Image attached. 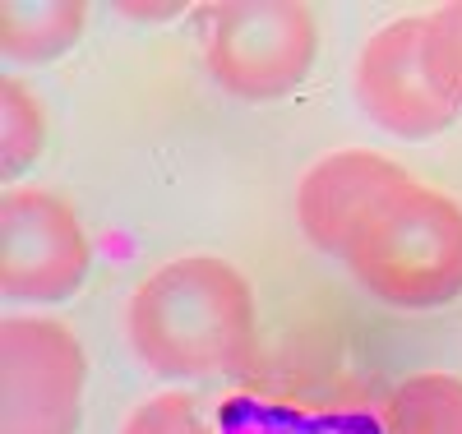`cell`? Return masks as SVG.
I'll return each mask as SVG.
<instances>
[{
	"mask_svg": "<svg viewBox=\"0 0 462 434\" xmlns=\"http://www.w3.org/2000/svg\"><path fill=\"white\" fill-rule=\"evenodd\" d=\"M319 23L310 5H217L204 32L213 84L241 102L291 97L315 69Z\"/></svg>",
	"mask_w": 462,
	"mask_h": 434,
	"instance_id": "277c9868",
	"label": "cell"
},
{
	"mask_svg": "<svg viewBox=\"0 0 462 434\" xmlns=\"http://www.w3.org/2000/svg\"><path fill=\"white\" fill-rule=\"evenodd\" d=\"M402 180H411V171L370 148H337V152L319 157L300 176V189H296V222L305 231V241L319 254L342 259L361 217Z\"/></svg>",
	"mask_w": 462,
	"mask_h": 434,
	"instance_id": "52a82bcc",
	"label": "cell"
},
{
	"mask_svg": "<svg viewBox=\"0 0 462 434\" xmlns=\"http://www.w3.org/2000/svg\"><path fill=\"white\" fill-rule=\"evenodd\" d=\"M88 5L79 0H10L0 5V56L10 65H51L79 47Z\"/></svg>",
	"mask_w": 462,
	"mask_h": 434,
	"instance_id": "ba28073f",
	"label": "cell"
},
{
	"mask_svg": "<svg viewBox=\"0 0 462 434\" xmlns=\"http://www.w3.org/2000/svg\"><path fill=\"white\" fill-rule=\"evenodd\" d=\"M121 434H213V429L204 425L189 392H158L125 416Z\"/></svg>",
	"mask_w": 462,
	"mask_h": 434,
	"instance_id": "7c38bea8",
	"label": "cell"
},
{
	"mask_svg": "<svg viewBox=\"0 0 462 434\" xmlns=\"http://www.w3.org/2000/svg\"><path fill=\"white\" fill-rule=\"evenodd\" d=\"M93 268L84 217L60 194L10 185L0 194V296L51 305L69 300Z\"/></svg>",
	"mask_w": 462,
	"mask_h": 434,
	"instance_id": "5b68a950",
	"label": "cell"
},
{
	"mask_svg": "<svg viewBox=\"0 0 462 434\" xmlns=\"http://www.w3.org/2000/svg\"><path fill=\"white\" fill-rule=\"evenodd\" d=\"M379 434H462V374L426 370L402 379L383 402Z\"/></svg>",
	"mask_w": 462,
	"mask_h": 434,
	"instance_id": "9c48e42d",
	"label": "cell"
},
{
	"mask_svg": "<svg viewBox=\"0 0 462 434\" xmlns=\"http://www.w3.org/2000/svg\"><path fill=\"white\" fill-rule=\"evenodd\" d=\"M88 356L69 324L0 319V434H79Z\"/></svg>",
	"mask_w": 462,
	"mask_h": 434,
	"instance_id": "3957f363",
	"label": "cell"
},
{
	"mask_svg": "<svg viewBox=\"0 0 462 434\" xmlns=\"http://www.w3.org/2000/svg\"><path fill=\"white\" fill-rule=\"evenodd\" d=\"M420 37H426V19L420 14L389 19L365 37V47L356 56V74H352L361 111L379 130L411 143H426L457 121V106L444 102L439 88L430 84Z\"/></svg>",
	"mask_w": 462,
	"mask_h": 434,
	"instance_id": "8992f818",
	"label": "cell"
},
{
	"mask_svg": "<svg viewBox=\"0 0 462 434\" xmlns=\"http://www.w3.org/2000/svg\"><path fill=\"white\" fill-rule=\"evenodd\" d=\"M125 337L139 365L162 379L231 374L254 356L259 300L231 259L180 254L134 287Z\"/></svg>",
	"mask_w": 462,
	"mask_h": 434,
	"instance_id": "6da1fadb",
	"label": "cell"
},
{
	"mask_svg": "<svg viewBox=\"0 0 462 434\" xmlns=\"http://www.w3.org/2000/svg\"><path fill=\"white\" fill-rule=\"evenodd\" d=\"M420 19H426L420 51H426L430 84L439 88L444 102H453L462 111V5H435Z\"/></svg>",
	"mask_w": 462,
	"mask_h": 434,
	"instance_id": "8fae6325",
	"label": "cell"
},
{
	"mask_svg": "<svg viewBox=\"0 0 462 434\" xmlns=\"http://www.w3.org/2000/svg\"><path fill=\"white\" fill-rule=\"evenodd\" d=\"M47 143V106L19 74L0 78V171L23 176Z\"/></svg>",
	"mask_w": 462,
	"mask_h": 434,
	"instance_id": "30bf717a",
	"label": "cell"
},
{
	"mask_svg": "<svg viewBox=\"0 0 462 434\" xmlns=\"http://www.w3.org/2000/svg\"><path fill=\"white\" fill-rule=\"evenodd\" d=\"M342 263L379 305L444 309L462 300V204L411 176L361 217Z\"/></svg>",
	"mask_w": 462,
	"mask_h": 434,
	"instance_id": "7a4b0ae2",
	"label": "cell"
},
{
	"mask_svg": "<svg viewBox=\"0 0 462 434\" xmlns=\"http://www.w3.org/2000/svg\"><path fill=\"white\" fill-rule=\"evenodd\" d=\"M130 19H143V23H162V19H176L185 14V5H125Z\"/></svg>",
	"mask_w": 462,
	"mask_h": 434,
	"instance_id": "4fadbf2b",
	"label": "cell"
}]
</instances>
